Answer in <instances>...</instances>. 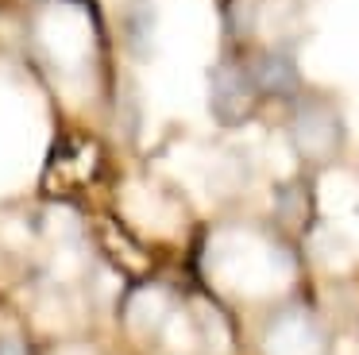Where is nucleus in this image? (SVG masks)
I'll list each match as a JSON object with an SVG mask.
<instances>
[{"label": "nucleus", "mask_w": 359, "mask_h": 355, "mask_svg": "<svg viewBox=\"0 0 359 355\" xmlns=\"http://www.w3.org/2000/svg\"><path fill=\"white\" fill-rule=\"evenodd\" d=\"M328 332L320 316L302 301L278 305L263 324V355H325Z\"/></svg>", "instance_id": "f03ea898"}, {"label": "nucleus", "mask_w": 359, "mask_h": 355, "mask_svg": "<svg viewBox=\"0 0 359 355\" xmlns=\"http://www.w3.org/2000/svg\"><path fill=\"white\" fill-rule=\"evenodd\" d=\"M124 27H128V43L143 54V51H147V43H151V31H155V8L132 4V8H128V15H124Z\"/></svg>", "instance_id": "39448f33"}, {"label": "nucleus", "mask_w": 359, "mask_h": 355, "mask_svg": "<svg viewBox=\"0 0 359 355\" xmlns=\"http://www.w3.org/2000/svg\"><path fill=\"white\" fill-rule=\"evenodd\" d=\"M259 105V89L248 74V62L224 58L209 74V108L220 123H243Z\"/></svg>", "instance_id": "7ed1b4c3"}, {"label": "nucleus", "mask_w": 359, "mask_h": 355, "mask_svg": "<svg viewBox=\"0 0 359 355\" xmlns=\"http://www.w3.org/2000/svg\"><path fill=\"white\" fill-rule=\"evenodd\" d=\"M248 74H251V81H255L259 97L294 100L297 93H302V69H297L294 51H286V46H263V51L248 62Z\"/></svg>", "instance_id": "20e7f679"}, {"label": "nucleus", "mask_w": 359, "mask_h": 355, "mask_svg": "<svg viewBox=\"0 0 359 355\" xmlns=\"http://www.w3.org/2000/svg\"><path fill=\"white\" fill-rule=\"evenodd\" d=\"M0 355H27V347L20 336H0Z\"/></svg>", "instance_id": "423d86ee"}, {"label": "nucleus", "mask_w": 359, "mask_h": 355, "mask_svg": "<svg viewBox=\"0 0 359 355\" xmlns=\"http://www.w3.org/2000/svg\"><path fill=\"white\" fill-rule=\"evenodd\" d=\"M286 139L294 147L297 162L309 170H325L348 147V123L344 112L336 105V97L328 93H297L290 100V116H286Z\"/></svg>", "instance_id": "f257e3e1"}]
</instances>
